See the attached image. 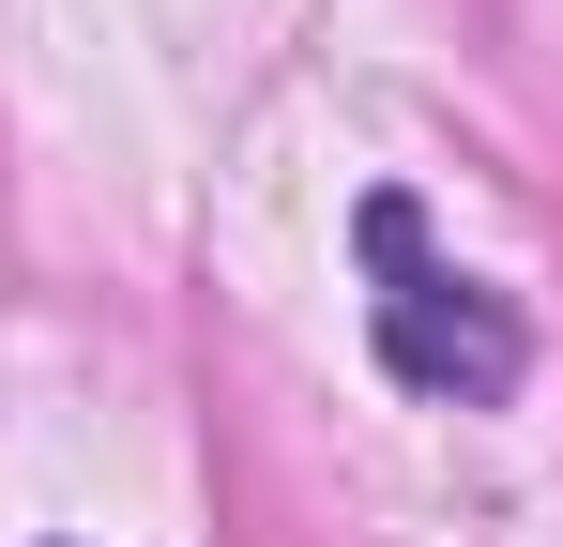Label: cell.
Listing matches in <instances>:
<instances>
[{
  "instance_id": "obj_1",
  "label": "cell",
  "mask_w": 563,
  "mask_h": 547,
  "mask_svg": "<svg viewBox=\"0 0 563 547\" xmlns=\"http://www.w3.org/2000/svg\"><path fill=\"white\" fill-rule=\"evenodd\" d=\"M366 259H380V365H396L411 395H442V411H503V395L533 380V335H518V304L427 259L411 198H366Z\"/></svg>"
}]
</instances>
